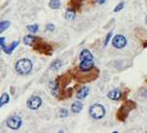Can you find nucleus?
I'll return each instance as SVG.
<instances>
[{"label": "nucleus", "mask_w": 147, "mask_h": 133, "mask_svg": "<svg viewBox=\"0 0 147 133\" xmlns=\"http://www.w3.org/2000/svg\"><path fill=\"white\" fill-rule=\"evenodd\" d=\"M89 113L93 119H102L105 114V107L100 104H93L89 109Z\"/></svg>", "instance_id": "f03ea898"}, {"label": "nucleus", "mask_w": 147, "mask_h": 133, "mask_svg": "<svg viewBox=\"0 0 147 133\" xmlns=\"http://www.w3.org/2000/svg\"><path fill=\"white\" fill-rule=\"evenodd\" d=\"M68 110L67 109H61V111H59V116H61V118H66V116H68Z\"/></svg>", "instance_id": "6ab92c4d"}, {"label": "nucleus", "mask_w": 147, "mask_h": 133, "mask_svg": "<svg viewBox=\"0 0 147 133\" xmlns=\"http://www.w3.org/2000/svg\"><path fill=\"white\" fill-rule=\"evenodd\" d=\"M61 6V1L59 0H50L49 1V7L52 9H57Z\"/></svg>", "instance_id": "4468645a"}, {"label": "nucleus", "mask_w": 147, "mask_h": 133, "mask_svg": "<svg viewBox=\"0 0 147 133\" xmlns=\"http://www.w3.org/2000/svg\"><path fill=\"white\" fill-rule=\"evenodd\" d=\"M9 101V94H6L4 93L2 95V96L0 97V107H2L3 105H5L7 104Z\"/></svg>", "instance_id": "ddd939ff"}, {"label": "nucleus", "mask_w": 147, "mask_h": 133, "mask_svg": "<svg viewBox=\"0 0 147 133\" xmlns=\"http://www.w3.org/2000/svg\"><path fill=\"white\" fill-rule=\"evenodd\" d=\"M62 65H63V62L59 59H57V60H54V61H52V63L50 65V69L53 70V71H55V70H59V69L62 67Z\"/></svg>", "instance_id": "2eb2a0df"}, {"label": "nucleus", "mask_w": 147, "mask_h": 133, "mask_svg": "<svg viewBox=\"0 0 147 133\" xmlns=\"http://www.w3.org/2000/svg\"><path fill=\"white\" fill-rule=\"evenodd\" d=\"M108 97L110 98L111 100H119L121 98V92L119 91V90H113V91H111L110 93L108 94Z\"/></svg>", "instance_id": "0eeeda50"}, {"label": "nucleus", "mask_w": 147, "mask_h": 133, "mask_svg": "<svg viewBox=\"0 0 147 133\" xmlns=\"http://www.w3.org/2000/svg\"><path fill=\"white\" fill-rule=\"evenodd\" d=\"M111 37H112V31L111 32H109L108 35H107V37H105V46H107L109 44V41H110Z\"/></svg>", "instance_id": "412c9836"}, {"label": "nucleus", "mask_w": 147, "mask_h": 133, "mask_svg": "<svg viewBox=\"0 0 147 133\" xmlns=\"http://www.w3.org/2000/svg\"><path fill=\"white\" fill-rule=\"evenodd\" d=\"M18 44H19V41L13 42L9 46H7V47H4V52H5V53H7V54H11V52L14 51V49L18 46Z\"/></svg>", "instance_id": "9b49d317"}, {"label": "nucleus", "mask_w": 147, "mask_h": 133, "mask_svg": "<svg viewBox=\"0 0 147 133\" xmlns=\"http://www.w3.org/2000/svg\"><path fill=\"white\" fill-rule=\"evenodd\" d=\"M0 51H1V50H0Z\"/></svg>", "instance_id": "a878e982"}, {"label": "nucleus", "mask_w": 147, "mask_h": 133, "mask_svg": "<svg viewBox=\"0 0 147 133\" xmlns=\"http://www.w3.org/2000/svg\"><path fill=\"white\" fill-rule=\"evenodd\" d=\"M146 23H147V16H146Z\"/></svg>", "instance_id": "393cba45"}, {"label": "nucleus", "mask_w": 147, "mask_h": 133, "mask_svg": "<svg viewBox=\"0 0 147 133\" xmlns=\"http://www.w3.org/2000/svg\"><path fill=\"white\" fill-rule=\"evenodd\" d=\"M82 107H84L82 103L80 102V101H76V102H74L73 104L71 105V110H72V112H74V113H78L82 111Z\"/></svg>", "instance_id": "1a4fd4ad"}, {"label": "nucleus", "mask_w": 147, "mask_h": 133, "mask_svg": "<svg viewBox=\"0 0 147 133\" xmlns=\"http://www.w3.org/2000/svg\"><path fill=\"white\" fill-rule=\"evenodd\" d=\"M6 125H7V127H9L11 129H19L21 127V125H22V120L21 118L18 116H11L7 119L6 121Z\"/></svg>", "instance_id": "7ed1b4c3"}, {"label": "nucleus", "mask_w": 147, "mask_h": 133, "mask_svg": "<svg viewBox=\"0 0 147 133\" xmlns=\"http://www.w3.org/2000/svg\"><path fill=\"white\" fill-rule=\"evenodd\" d=\"M123 7H124V2H121V3H120V4H118V5H117L116 7H115V9H114V11H115V13H117V11H121V9H123Z\"/></svg>", "instance_id": "aec40b11"}, {"label": "nucleus", "mask_w": 147, "mask_h": 133, "mask_svg": "<svg viewBox=\"0 0 147 133\" xmlns=\"http://www.w3.org/2000/svg\"><path fill=\"white\" fill-rule=\"evenodd\" d=\"M65 16L67 19H73V18L75 17V11H74V9H68L67 11H66Z\"/></svg>", "instance_id": "f3484780"}, {"label": "nucleus", "mask_w": 147, "mask_h": 133, "mask_svg": "<svg viewBox=\"0 0 147 133\" xmlns=\"http://www.w3.org/2000/svg\"><path fill=\"white\" fill-rule=\"evenodd\" d=\"M38 29H39L38 24H34V25L27 26V30H28L29 32H31V33H36V32L38 31Z\"/></svg>", "instance_id": "a211bd4d"}, {"label": "nucleus", "mask_w": 147, "mask_h": 133, "mask_svg": "<svg viewBox=\"0 0 147 133\" xmlns=\"http://www.w3.org/2000/svg\"><path fill=\"white\" fill-rule=\"evenodd\" d=\"M94 67V62L93 59H85L82 60L80 65H79V69L82 70V72H88L90 71L91 69Z\"/></svg>", "instance_id": "423d86ee"}, {"label": "nucleus", "mask_w": 147, "mask_h": 133, "mask_svg": "<svg viewBox=\"0 0 147 133\" xmlns=\"http://www.w3.org/2000/svg\"><path fill=\"white\" fill-rule=\"evenodd\" d=\"M9 21H3V22H0V33L3 32L4 30L9 28Z\"/></svg>", "instance_id": "dca6fc26"}, {"label": "nucleus", "mask_w": 147, "mask_h": 133, "mask_svg": "<svg viewBox=\"0 0 147 133\" xmlns=\"http://www.w3.org/2000/svg\"><path fill=\"white\" fill-rule=\"evenodd\" d=\"M126 43L127 42H126L125 37H123L121 34H118V35H116V37L113 39V46L117 49H121V48H123V47H125V46H126Z\"/></svg>", "instance_id": "39448f33"}, {"label": "nucleus", "mask_w": 147, "mask_h": 133, "mask_svg": "<svg viewBox=\"0 0 147 133\" xmlns=\"http://www.w3.org/2000/svg\"><path fill=\"white\" fill-rule=\"evenodd\" d=\"M23 41H24V43H25L26 45H31V44L34 43L36 37L32 34H27V35H25V37H23Z\"/></svg>", "instance_id": "f8f14e48"}, {"label": "nucleus", "mask_w": 147, "mask_h": 133, "mask_svg": "<svg viewBox=\"0 0 147 133\" xmlns=\"http://www.w3.org/2000/svg\"><path fill=\"white\" fill-rule=\"evenodd\" d=\"M54 28H55V27H54L53 24H48V25H47V30L53 31V30H54Z\"/></svg>", "instance_id": "5701e85b"}, {"label": "nucleus", "mask_w": 147, "mask_h": 133, "mask_svg": "<svg viewBox=\"0 0 147 133\" xmlns=\"http://www.w3.org/2000/svg\"><path fill=\"white\" fill-rule=\"evenodd\" d=\"M4 42H5V37H0V47L3 49H4V47H5Z\"/></svg>", "instance_id": "4be33fe9"}, {"label": "nucleus", "mask_w": 147, "mask_h": 133, "mask_svg": "<svg viewBox=\"0 0 147 133\" xmlns=\"http://www.w3.org/2000/svg\"><path fill=\"white\" fill-rule=\"evenodd\" d=\"M97 3H99V4H103V3H105V1L107 0H96Z\"/></svg>", "instance_id": "b1692460"}, {"label": "nucleus", "mask_w": 147, "mask_h": 133, "mask_svg": "<svg viewBox=\"0 0 147 133\" xmlns=\"http://www.w3.org/2000/svg\"><path fill=\"white\" fill-rule=\"evenodd\" d=\"M88 94H89V88L88 86H84V88H82L77 92L76 94L77 99H85L86 97L88 96Z\"/></svg>", "instance_id": "6e6552de"}, {"label": "nucleus", "mask_w": 147, "mask_h": 133, "mask_svg": "<svg viewBox=\"0 0 147 133\" xmlns=\"http://www.w3.org/2000/svg\"><path fill=\"white\" fill-rule=\"evenodd\" d=\"M79 59L80 60H85V59H93V55L91 53L89 50L85 49V50H82L79 54Z\"/></svg>", "instance_id": "9d476101"}, {"label": "nucleus", "mask_w": 147, "mask_h": 133, "mask_svg": "<svg viewBox=\"0 0 147 133\" xmlns=\"http://www.w3.org/2000/svg\"><path fill=\"white\" fill-rule=\"evenodd\" d=\"M42 105V99L38 96H34L29 98L28 101H27V107L29 109H32V110H36Z\"/></svg>", "instance_id": "20e7f679"}, {"label": "nucleus", "mask_w": 147, "mask_h": 133, "mask_svg": "<svg viewBox=\"0 0 147 133\" xmlns=\"http://www.w3.org/2000/svg\"><path fill=\"white\" fill-rule=\"evenodd\" d=\"M15 69L20 75H28L32 70V62L28 58H22L16 62Z\"/></svg>", "instance_id": "f257e3e1"}]
</instances>
